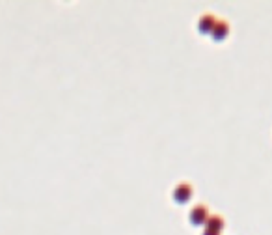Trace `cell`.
I'll return each instance as SVG.
<instances>
[{
  "instance_id": "cell-2",
  "label": "cell",
  "mask_w": 272,
  "mask_h": 235,
  "mask_svg": "<svg viewBox=\"0 0 272 235\" xmlns=\"http://www.w3.org/2000/svg\"><path fill=\"white\" fill-rule=\"evenodd\" d=\"M207 217H209V215H207V209L203 206H199L198 209L192 211V222H194V224H201Z\"/></svg>"
},
{
  "instance_id": "cell-1",
  "label": "cell",
  "mask_w": 272,
  "mask_h": 235,
  "mask_svg": "<svg viewBox=\"0 0 272 235\" xmlns=\"http://www.w3.org/2000/svg\"><path fill=\"white\" fill-rule=\"evenodd\" d=\"M190 194H192V189H190V185H177V189H176V198L177 200H181V204H184V200H188L190 198Z\"/></svg>"
}]
</instances>
